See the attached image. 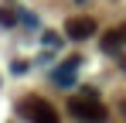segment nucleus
I'll use <instances>...</instances> for the list:
<instances>
[{
  "label": "nucleus",
  "instance_id": "obj_1",
  "mask_svg": "<svg viewBox=\"0 0 126 123\" xmlns=\"http://www.w3.org/2000/svg\"><path fill=\"white\" fill-rule=\"evenodd\" d=\"M17 109H21V116L27 123H58V109L41 96H24Z\"/></svg>",
  "mask_w": 126,
  "mask_h": 123
},
{
  "label": "nucleus",
  "instance_id": "obj_2",
  "mask_svg": "<svg viewBox=\"0 0 126 123\" xmlns=\"http://www.w3.org/2000/svg\"><path fill=\"white\" fill-rule=\"evenodd\" d=\"M68 113L82 123H102L106 120V106L99 102V96H75V99H68Z\"/></svg>",
  "mask_w": 126,
  "mask_h": 123
},
{
  "label": "nucleus",
  "instance_id": "obj_3",
  "mask_svg": "<svg viewBox=\"0 0 126 123\" xmlns=\"http://www.w3.org/2000/svg\"><path fill=\"white\" fill-rule=\"evenodd\" d=\"M65 34L72 41H85V38L95 34V20L92 17H68L65 20Z\"/></svg>",
  "mask_w": 126,
  "mask_h": 123
},
{
  "label": "nucleus",
  "instance_id": "obj_4",
  "mask_svg": "<svg viewBox=\"0 0 126 123\" xmlns=\"http://www.w3.org/2000/svg\"><path fill=\"white\" fill-rule=\"evenodd\" d=\"M79 65H82V58H79V55H72V58H65L62 65L55 68V82L68 89V85L75 82V75H79Z\"/></svg>",
  "mask_w": 126,
  "mask_h": 123
},
{
  "label": "nucleus",
  "instance_id": "obj_5",
  "mask_svg": "<svg viewBox=\"0 0 126 123\" xmlns=\"http://www.w3.org/2000/svg\"><path fill=\"white\" fill-rule=\"evenodd\" d=\"M123 41H126L123 27H119V31H109V34H102V51H109V55H116V51L123 48Z\"/></svg>",
  "mask_w": 126,
  "mask_h": 123
},
{
  "label": "nucleus",
  "instance_id": "obj_6",
  "mask_svg": "<svg viewBox=\"0 0 126 123\" xmlns=\"http://www.w3.org/2000/svg\"><path fill=\"white\" fill-rule=\"evenodd\" d=\"M0 24H17V14H14L10 7H3V10H0Z\"/></svg>",
  "mask_w": 126,
  "mask_h": 123
},
{
  "label": "nucleus",
  "instance_id": "obj_7",
  "mask_svg": "<svg viewBox=\"0 0 126 123\" xmlns=\"http://www.w3.org/2000/svg\"><path fill=\"white\" fill-rule=\"evenodd\" d=\"M44 44H48V48H58V44H62V38H58L55 31H44Z\"/></svg>",
  "mask_w": 126,
  "mask_h": 123
},
{
  "label": "nucleus",
  "instance_id": "obj_8",
  "mask_svg": "<svg viewBox=\"0 0 126 123\" xmlns=\"http://www.w3.org/2000/svg\"><path fill=\"white\" fill-rule=\"evenodd\" d=\"M10 72H14V75H21V72H27V62H10Z\"/></svg>",
  "mask_w": 126,
  "mask_h": 123
},
{
  "label": "nucleus",
  "instance_id": "obj_9",
  "mask_svg": "<svg viewBox=\"0 0 126 123\" xmlns=\"http://www.w3.org/2000/svg\"><path fill=\"white\" fill-rule=\"evenodd\" d=\"M119 109H123V116H126V99H123V102H119Z\"/></svg>",
  "mask_w": 126,
  "mask_h": 123
},
{
  "label": "nucleus",
  "instance_id": "obj_10",
  "mask_svg": "<svg viewBox=\"0 0 126 123\" xmlns=\"http://www.w3.org/2000/svg\"><path fill=\"white\" fill-rule=\"evenodd\" d=\"M123 68H126V58H123Z\"/></svg>",
  "mask_w": 126,
  "mask_h": 123
}]
</instances>
